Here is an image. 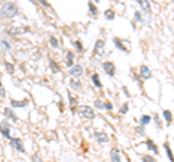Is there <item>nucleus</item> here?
<instances>
[{
    "mask_svg": "<svg viewBox=\"0 0 174 162\" xmlns=\"http://www.w3.org/2000/svg\"><path fill=\"white\" fill-rule=\"evenodd\" d=\"M18 13H19V7H18V5L13 3V2L3 3L2 7H0V16H2V18H6V19H12Z\"/></svg>",
    "mask_w": 174,
    "mask_h": 162,
    "instance_id": "nucleus-1",
    "label": "nucleus"
},
{
    "mask_svg": "<svg viewBox=\"0 0 174 162\" xmlns=\"http://www.w3.org/2000/svg\"><path fill=\"white\" fill-rule=\"evenodd\" d=\"M25 32H29V28L28 26H19V25H12L7 28V33L12 35V36H18V35H22Z\"/></svg>",
    "mask_w": 174,
    "mask_h": 162,
    "instance_id": "nucleus-2",
    "label": "nucleus"
},
{
    "mask_svg": "<svg viewBox=\"0 0 174 162\" xmlns=\"http://www.w3.org/2000/svg\"><path fill=\"white\" fill-rule=\"evenodd\" d=\"M79 114H80L83 119H87V120L94 119V111L90 106H80V107H79Z\"/></svg>",
    "mask_w": 174,
    "mask_h": 162,
    "instance_id": "nucleus-3",
    "label": "nucleus"
},
{
    "mask_svg": "<svg viewBox=\"0 0 174 162\" xmlns=\"http://www.w3.org/2000/svg\"><path fill=\"white\" fill-rule=\"evenodd\" d=\"M10 145L15 150H18L20 154H25V146H23V141L20 137H12L10 139Z\"/></svg>",
    "mask_w": 174,
    "mask_h": 162,
    "instance_id": "nucleus-4",
    "label": "nucleus"
},
{
    "mask_svg": "<svg viewBox=\"0 0 174 162\" xmlns=\"http://www.w3.org/2000/svg\"><path fill=\"white\" fill-rule=\"evenodd\" d=\"M0 132H2V135L5 137H7L9 141L12 139V136H10V124H9V122H7L6 119L2 120V123H0Z\"/></svg>",
    "mask_w": 174,
    "mask_h": 162,
    "instance_id": "nucleus-5",
    "label": "nucleus"
},
{
    "mask_svg": "<svg viewBox=\"0 0 174 162\" xmlns=\"http://www.w3.org/2000/svg\"><path fill=\"white\" fill-rule=\"evenodd\" d=\"M103 70L106 72L107 75H110V77H113L115 74H116V67H115L113 62H110V61H105L103 62Z\"/></svg>",
    "mask_w": 174,
    "mask_h": 162,
    "instance_id": "nucleus-6",
    "label": "nucleus"
},
{
    "mask_svg": "<svg viewBox=\"0 0 174 162\" xmlns=\"http://www.w3.org/2000/svg\"><path fill=\"white\" fill-rule=\"evenodd\" d=\"M105 51V39H97L94 44V55H102Z\"/></svg>",
    "mask_w": 174,
    "mask_h": 162,
    "instance_id": "nucleus-7",
    "label": "nucleus"
},
{
    "mask_svg": "<svg viewBox=\"0 0 174 162\" xmlns=\"http://www.w3.org/2000/svg\"><path fill=\"white\" fill-rule=\"evenodd\" d=\"M68 74H70V75H71V77H80L81 74H83V67H81V65H74V67H71V70H70V71H68Z\"/></svg>",
    "mask_w": 174,
    "mask_h": 162,
    "instance_id": "nucleus-8",
    "label": "nucleus"
},
{
    "mask_svg": "<svg viewBox=\"0 0 174 162\" xmlns=\"http://www.w3.org/2000/svg\"><path fill=\"white\" fill-rule=\"evenodd\" d=\"M94 137H96V141L100 143H107L109 142V136H107L105 132H99V130H96L94 132Z\"/></svg>",
    "mask_w": 174,
    "mask_h": 162,
    "instance_id": "nucleus-9",
    "label": "nucleus"
},
{
    "mask_svg": "<svg viewBox=\"0 0 174 162\" xmlns=\"http://www.w3.org/2000/svg\"><path fill=\"white\" fill-rule=\"evenodd\" d=\"M139 75H141V78H144V80H148V78L152 77V72H151V70L148 68L147 65H142L139 68Z\"/></svg>",
    "mask_w": 174,
    "mask_h": 162,
    "instance_id": "nucleus-10",
    "label": "nucleus"
},
{
    "mask_svg": "<svg viewBox=\"0 0 174 162\" xmlns=\"http://www.w3.org/2000/svg\"><path fill=\"white\" fill-rule=\"evenodd\" d=\"M110 161L112 162H122L121 154H119V149H118V148H113V149L110 150Z\"/></svg>",
    "mask_w": 174,
    "mask_h": 162,
    "instance_id": "nucleus-11",
    "label": "nucleus"
},
{
    "mask_svg": "<svg viewBox=\"0 0 174 162\" xmlns=\"http://www.w3.org/2000/svg\"><path fill=\"white\" fill-rule=\"evenodd\" d=\"M65 65H68V67H74V54L71 51L65 52Z\"/></svg>",
    "mask_w": 174,
    "mask_h": 162,
    "instance_id": "nucleus-12",
    "label": "nucleus"
},
{
    "mask_svg": "<svg viewBox=\"0 0 174 162\" xmlns=\"http://www.w3.org/2000/svg\"><path fill=\"white\" fill-rule=\"evenodd\" d=\"M138 5L141 6V9L145 13H151V5L149 2H144V0H138Z\"/></svg>",
    "mask_w": 174,
    "mask_h": 162,
    "instance_id": "nucleus-13",
    "label": "nucleus"
},
{
    "mask_svg": "<svg viewBox=\"0 0 174 162\" xmlns=\"http://www.w3.org/2000/svg\"><path fill=\"white\" fill-rule=\"evenodd\" d=\"M147 148L151 150V152H154V154H157V155H158V146L154 143V141H152V139H147Z\"/></svg>",
    "mask_w": 174,
    "mask_h": 162,
    "instance_id": "nucleus-14",
    "label": "nucleus"
},
{
    "mask_svg": "<svg viewBox=\"0 0 174 162\" xmlns=\"http://www.w3.org/2000/svg\"><path fill=\"white\" fill-rule=\"evenodd\" d=\"M162 116H164V120L167 122V124H170L173 122V113L170 110H164L162 111Z\"/></svg>",
    "mask_w": 174,
    "mask_h": 162,
    "instance_id": "nucleus-15",
    "label": "nucleus"
},
{
    "mask_svg": "<svg viewBox=\"0 0 174 162\" xmlns=\"http://www.w3.org/2000/svg\"><path fill=\"white\" fill-rule=\"evenodd\" d=\"M3 113H5V114H6V116L9 117L10 120H13V122H18V117H16V114H15L13 111H12V109H5V110H3Z\"/></svg>",
    "mask_w": 174,
    "mask_h": 162,
    "instance_id": "nucleus-16",
    "label": "nucleus"
},
{
    "mask_svg": "<svg viewBox=\"0 0 174 162\" xmlns=\"http://www.w3.org/2000/svg\"><path fill=\"white\" fill-rule=\"evenodd\" d=\"M164 149H166V152H167V156H168V159H170V162H174V155H173V152H171L170 145H168L167 142L164 143Z\"/></svg>",
    "mask_w": 174,
    "mask_h": 162,
    "instance_id": "nucleus-17",
    "label": "nucleus"
},
{
    "mask_svg": "<svg viewBox=\"0 0 174 162\" xmlns=\"http://www.w3.org/2000/svg\"><path fill=\"white\" fill-rule=\"evenodd\" d=\"M10 104L13 107H25L28 104V100H22V101H16V100H10Z\"/></svg>",
    "mask_w": 174,
    "mask_h": 162,
    "instance_id": "nucleus-18",
    "label": "nucleus"
},
{
    "mask_svg": "<svg viewBox=\"0 0 174 162\" xmlns=\"http://www.w3.org/2000/svg\"><path fill=\"white\" fill-rule=\"evenodd\" d=\"M70 87H71V88H74V90H80V88H81V83L79 81V80L73 78V80L70 81Z\"/></svg>",
    "mask_w": 174,
    "mask_h": 162,
    "instance_id": "nucleus-19",
    "label": "nucleus"
},
{
    "mask_svg": "<svg viewBox=\"0 0 174 162\" xmlns=\"http://www.w3.org/2000/svg\"><path fill=\"white\" fill-rule=\"evenodd\" d=\"M92 81H93V84L96 85V87L102 88V83H100V77H99V74H93V75H92Z\"/></svg>",
    "mask_w": 174,
    "mask_h": 162,
    "instance_id": "nucleus-20",
    "label": "nucleus"
},
{
    "mask_svg": "<svg viewBox=\"0 0 174 162\" xmlns=\"http://www.w3.org/2000/svg\"><path fill=\"white\" fill-rule=\"evenodd\" d=\"M141 126H145V124H148L149 122H151V116L149 114H144V116H141Z\"/></svg>",
    "mask_w": 174,
    "mask_h": 162,
    "instance_id": "nucleus-21",
    "label": "nucleus"
},
{
    "mask_svg": "<svg viewBox=\"0 0 174 162\" xmlns=\"http://www.w3.org/2000/svg\"><path fill=\"white\" fill-rule=\"evenodd\" d=\"M115 45L118 46V49H121V51H123V52H128V49L123 46V44L121 42V39L119 38H115Z\"/></svg>",
    "mask_w": 174,
    "mask_h": 162,
    "instance_id": "nucleus-22",
    "label": "nucleus"
},
{
    "mask_svg": "<svg viewBox=\"0 0 174 162\" xmlns=\"http://www.w3.org/2000/svg\"><path fill=\"white\" fill-rule=\"evenodd\" d=\"M87 6H89V9H90V13H92V16H96V15H97V12H99V10H97V7L94 6L92 2H89V5H87Z\"/></svg>",
    "mask_w": 174,
    "mask_h": 162,
    "instance_id": "nucleus-23",
    "label": "nucleus"
},
{
    "mask_svg": "<svg viewBox=\"0 0 174 162\" xmlns=\"http://www.w3.org/2000/svg\"><path fill=\"white\" fill-rule=\"evenodd\" d=\"M68 97H70V106H71V109H74L77 106V98L74 97L71 93H68Z\"/></svg>",
    "mask_w": 174,
    "mask_h": 162,
    "instance_id": "nucleus-24",
    "label": "nucleus"
},
{
    "mask_svg": "<svg viewBox=\"0 0 174 162\" xmlns=\"http://www.w3.org/2000/svg\"><path fill=\"white\" fill-rule=\"evenodd\" d=\"M142 162H157V159H155L154 156L151 155H142Z\"/></svg>",
    "mask_w": 174,
    "mask_h": 162,
    "instance_id": "nucleus-25",
    "label": "nucleus"
},
{
    "mask_svg": "<svg viewBox=\"0 0 174 162\" xmlns=\"http://www.w3.org/2000/svg\"><path fill=\"white\" fill-rule=\"evenodd\" d=\"M105 18H106V19H115V12L110 10V9L106 10V12H105Z\"/></svg>",
    "mask_w": 174,
    "mask_h": 162,
    "instance_id": "nucleus-26",
    "label": "nucleus"
},
{
    "mask_svg": "<svg viewBox=\"0 0 174 162\" xmlns=\"http://www.w3.org/2000/svg\"><path fill=\"white\" fill-rule=\"evenodd\" d=\"M5 67H6V70H7L9 74H13V72H15V67L10 64V62H5Z\"/></svg>",
    "mask_w": 174,
    "mask_h": 162,
    "instance_id": "nucleus-27",
    "label": "nucleus"
},
{
    "mask_svg": "<svg viewBox=\"0 0 174 162\" xmlns=\"http://www.w3.org/2000/svg\"><path fill=\"white\" fill-rule=\"evenodd\" d=\"M49 65H51V68H52V71H54V72H58V71H60L58 65H57V62H55L54 59H51V61H49Z\"/></svg>",
    "mask_w": 174,
    "mask_h": 162,
    "instance_id": "nucleus-28",
    "label": "nucleus"
},
{
    "mask_svg": "<svg viewBox=\"0 0 174 162\" xmlns=\"http://www.w3.org/2000/svg\"><path fill=\"white\" fill-rule=\"evenodd\" d=\"M49 44L52 45V48H58V41H57L55 36H51V38H49Z\"/></svg>",
    "mask_w": 174,
    "mask_h": 162,
    "instance_id": "nucleus-29",
    "label": "nucleus"
},
{
    "mask_svg": "<svg viewBox=\"0 0 174 162\" xmlns=\"http://www.w3.org/2000/svg\"><path fill=\"white\" fill-rule=\"evenodd\" d=\"M94 106H96L97 109H105V104H103V101H102V100H99V98L94 101Z\"/></svg>",
    "mask_w": 174,
    "mask_h": 162,
    "instance_id": "nucleus-30",
    "label": "nucleus"
},
{
    "mask_svg": "<svg viewBox=\"0 0 174 162\" xmlns=\"http://www.w3.org/2000/svg\"><path fill=\"white\" fill-rule=\"evenodd\" d=\"M135 132H136L138 135H145V129H144V126H138V127H135Z\"/></svg>",
    "mask_w": 174,
    "mask_h": 162,
    "instance_id": "nucleus-31",
    "label": "nucleus"
},
{
    "mask_svg": "<svg viewBox=\"0 0 174 162\" xmlns=\"http://www.w3.org/2000/svg\"><path fill=\"white\" fill-rule=\"evenodd\" d=\"M32 162H42V158H41L38 154H34V155H32Z\"/></svg>",
    "mask_w": 174,
    "mask_h": 162,
    "instance_id": "nucleus-32",
    "label": "nucleus"
},
{
    "mask_svg": "<svg viewBox=\"0 0 174 162\" xmlns=\"http://www.w3.org/2000/svg\"><path fill=\"white\" fill-rule=\"evenodd\" d=\"M125 113H128V103H123L121 107V114H125Z\"/></svg>",
    "mask_w": 174,
    "mask_h": 162,
    "instance_id": "nucleus-33",
    "label": "nucleus"
},
{
    "mask_svg": "<svg viewBox=\"0 0 174 162\" xmlns=\"http://www.w3.org/2000/svg\"><path fill=\"white\" fill-rule=\"evenodd\" d=\"M74 45L77 46V51H79V52H83V45H81L80 41H75V42H74Z\"/></svg>",
    "mask_w": 174,
    "mask_h": 162,
    "instance_id": "nucleus-34",
    "label": "nucleus"
},
{
    "mask_svg": "<svg viewBox=\"0 0 174 162\" xmlns=\"http://www.w3.org/2000/svg\"><path fill=\"white\" fill-rule=\"evenodd\" d=\"M2 45L5 46V49H10V44L7 42L6 39H2Z\"/></svg>",
    "mask_w": 174,
    "mask_h": 162,
    "instance_id": "nucleus-35",
    "label": "nucleus"
},
{
    "mask_svg": "<svg viewBox=\"0 0 174 162\" xmlns=\"http://www.w3.org/2000/svg\"><path fill=\"white\" fill-rule=\"evenodd\" d=\"M5 96H6V90L3 88V85L0 83V97H5Z\"/></svg>",
    "mask_w": 174,
    "mask_h": 162,
    "instance_id": "nucleus-36",
    "label": "nucleus"
},
{
    "mask_svg": "<svg viewBox=\"0 0 174 162\" xmlns=\"http://www.w3.org/2000/svg\"><path fill=\"white\" fill-rule=\"evenodd\" d=\"M105 109H106V110H112V109H113V106H112L110 101H107V103H105Z\"/></svg>",
    "mask_w": 174,
    "mask_h": 162,
    "instance_id": "nucleus-37",
    "label": "nucleus"
},
{
    "mask_svg": "<svg viewBox=\"0 0 174 162\" xmlns=\"http://www.w3.org/2000/svg\"><path fill=\"white\" fill-rule=\"evenodd\" d=\"M154 120H155V123H157V126H158V129H161V122H160V119H158V116H155Z\"/></svg>",
    "mask_w": 174,
    "mask_h": 162,
    "instance_id": "nucleus-38",
    "label": "nucleus"
},
{
    "mask_svg": "<svg viewBox=\"0 0 174 162\" xmlns=\"http://www.w3.org/2000/svg\"><path fill=\"white\" fill-rule=\"evenodd\" d=\"M135 19H136V20H139V22H141V20H142V16H141V12H136V13H135Z\"/></svg>",
    "mask_w": 174,
    "mask_h": 162,
    "instance_id": "nucleus-39",
    "label": "nucleus"
},
{
    "mask_svg": "<svg viewBox=\"0 0 174 162\" xmlns=\"http://www.w3.org/2000/svg\"><path fill=\"white\" fill-rule=\"evenodd\" d=\"M123 91H125V96H126V97H131V94H129V91H128L126 87H123Z\"/></svg>",
    "mask_w": 174,
    "mask_h": 162,
    "instance_id": "nucleus-40",
    "label": "nucleus"
}]
</instances>
